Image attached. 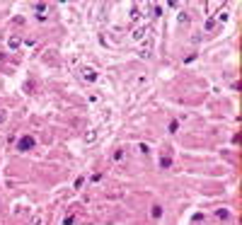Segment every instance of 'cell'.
Returning <instances> with one entry per match:
<instances>
[{"instance_id":"obj_1","label":"cell","mask_w":242,"mask_h":225,"mask_svg":"<svg viewBox=\"0 0 242 225\" xmlns=\"http://www.w3.org/2000/svg\"><path fill=\"white\" fill-rule=\"evenodd\" d=\"M22 153H27V150H32L34 148V138L32 136H24V138H19V145H17Z\"/></svg>"},{"instance_id":"obj_2","label":"cell","mask_w":242,"mask_h":225,"mask_svg":"<svg viewBox=\"0 0 242 225\" xmlns=\"http://www.w3.org/2000/svg\"><path fill=\"white\" fill-rule=\"evenodd\" d=\"M83 78H85V80H90V82H92L94 78H97V75H94L92 70H87V68H85V70H83Z\"/></svg>"},{"instance_id":"obj_3","label":"cell","mask_w":242,"mask_h":225,"mask_svg":"<svg viewBox=\"0 0 242 225\" xmlns=\"http://www.w3.org/2000/svg\"><path fill=\"white\" fill-rule=\"evenodd\" d=\"M8 46H10V49H15V46H19V36H10Z\"/></svg>"},{"instance_id":"obj_4","label":"cell","mask_w":242,"mask_h":225,"mask_svg":"<svg viewBox=\"0 0 242 225\" xmlns=\"http://www.w3.org/2000/svg\"><path fill=\"white\" fill-rule=\"evenodd\" d=\"M73 223H75L73 216H65V218H63V225H73Z\"/></svg>"},{"instance_id":"obj_5","label":"cell","mask_w":242,"mask_h":225,"mask_svg":"<svg viewBox=\"0 0 242 225\" xmlns=\"http://www.w3.org/2000/svg\"><path fill=\"white\" fill-rule=\"evenodd\" d=\"M5 119H8V114H5V111H0V124H5Z\"/></svg>"}]
</instances>
